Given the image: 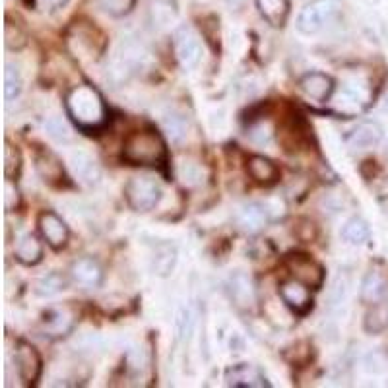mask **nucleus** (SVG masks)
<instances>
[{
  "label": "nucleus",
  "instance_id": "f257e3e1",
  "mask_svg": "<svg viewBox=\"0 0 388 388\" xmlns=\"http://www.w3.org/2000/svg\"><path fill=\"white\" fill-rule=\"evenodd\" d=\"M66 113L84 132L99 130L107 122V107L101 94L92 86L72 87L66 95Z\"/></svg>",
  "mask_w": 388,
  "mask_h": 388
},
{
  "label": "nucleus",
  "instance_id": "f03ea898",
  "mask_svg": "<svg viewBox=\"0 0 388 388\" xmlns=\"http://www.w3.org/2000/svg\"><path fill=\"white\" fill-rule=\"evenodd\" d=\"M122 157L130 165H142V167H159L165 164L167 150L159 132L152 129L136 130L122 146Z\"/></svg>",
  "mask_w": 388,
  "mask_h": 388
},
{
  "label": "nucleus",
  "instance_id": "7ed1b4c3",
  "mask_svg": "<svg viewBox=\"0 0 388 388\" xmlns=\"http://www.w3.org/2000/svg\"><path fill=\"white\" fill-rule=\"evenodd\" d=\"M342 12L340 0H312L297 17V29L303 35H317L332 26Z\"/></svg>",
  "mask_w": 388,
  "mask_h": 388
},
{
  "label": "nucleus",
  "instance_id": "20e7f679",
  "mask_svg": "<svg viewBox=\"0 0 388 388\" xmlns=\"http://www.w3.org/2000/svg\"><path fill=\"white\" fill-rule=\"evenodd\" d=\"M124 196L132 210L136 212H150L161 200L159 185L150 177H132L124 187Z\"/></svg>",
  "mask_w": 388,
  "mask_h": 388
},
{
  "label": "nucleus",
  "instance_id": "39448f33",
  "mask_svg": "<svg viewBox=\"0 0 388 388\" xmlns=\"http://www.w3.org/2000/svg\"><path fill=\"white\" fill-rule=\"evenodd\" d=\"M173 47H175V57L182 69L192 70L199 66L202 59V43L192 27H177L173 34Z\"/></svg>",
  "mask_w": 388,
  "mask_h": 388
},
{
  "label": "nucleus",
  "instance_id": "423d86ee",
  "mask_svg": "<svg viewBox=\"0 0 388 388\" xmlns=\"http://www.w3.org/2000/svg\"><path fill=\"white\" fill-rule=\"evenodd\" d=\"M148 64V51L138 41H124L115 57V72H121L122 76H129L136 70H142Z\"/></svg>",
  "mask_w": 388,
  "mask_h": 388
},
{
  "label": "nucleus",
  "instance_id": "0eeeda50",
  "mask_svg": "<svg viewBox=\"0 0 388 388\" xmlns=\"http://www.w3.org/2000/svg\"><path fill=\"white\" fill-rule=\"evenodd\" d=\"M287 268L294 274L295 280H299L309 287H320L324 282V270L317 260H312L307 254H292L287 259Z\"/></svg>",
  "mask_w": 388,
  "mask_h": 388
},
{
  "label": "nucleus",
  "instance_id": "6e6552de",
  "mask_svg": "<svg viewBox=\"0 0 388 388\" xmlns=\"http://www.w3.org/2000/svg\"><path fill=\"white\" fill-rule=\"evenodd\" d=\"M225 382L233 388H264L270 387V382L264 377V373L259 367L249 363L233 365L225 371Z\"/></svg>",
  "mask_w": 388,
  "mask_h": 388
},
{
  "label": "nucleus",
  "instance_id": "1a4fd4ad",
  "mask_svg": "<svg viewBox=\"0 0 388 388\" xmlns=\"http://www.w3.org/2000/svg\"><path fill=\"white\" fill-rule=\"evenodd\" d=\"M280 295L284 299L285 307H289L297 315H305V312H309L312 309L309 285H305L299 280H295V278L280 285Z\"/></svg>",
  "mask_w": 388,
  "mask_h": 388
},
{
  "label": "nucleus",
  "instance_id": "9d476101",
  "mask_svg": "<svg viewBox=\"0 0 388 388\" xmlns=\"http://www.w3.org/2000/svg\"><path fill=\"white\" fill-rule=\"evenodd\" d=\"M39 231L45 237V241L49 243V247L55 250L62 249L69 243V225L55 212H43L39 216Z\"/></svg>",
  "mask_w": 388,
  "mask_h": 388
},
{
  "label": "nucleus",
  "instance_id": "9b49d317",
  "mask_svg": "<svg viewBox=\"0 0 388 388\" xmlns=\"http://www.w3.org/2000/svg\"><path fill=\"white\" fill-rule=\"evenodd\" d=\"M299 86L310 99L324 103L330 99V95L334 94V80L324 74V72H307L301 78Z\"/></svg>",
  "mask_w": 388,
  "mask_h": 388
},
{
  "label": "nucleus",
  "instance_id": "f8f14e48",
  "mask_svg": "<svg viewBox=\"0 0 388 388\" xmlns=\"http://www.w3.org/2000/svg\"><path fill=\"white\" fill-rule=\"evenodd\" d=\"M16 365L20 377L26 380L27 385H34L41 375V357L37 354L34 345L20 344L16 350Z\"/></svg>",
  "mask_w": 388,
  "mask_h": 388
},
{
  "label": "nucleus",
  "instance_id": "ddd939ff",
  "mask_svg": "<svg viewBox=\"0 0 388 388\" xmlns=\"http://www.w3.org/2000/svg\"><path fill=\"white\" fill-rule=\"evenodd\" d=\"M235 222L239 225V229L245 233H259L264 229L268 224V210L262 204H245L237 210L235 214Z\"/></svg>",
  "mask_w": 388,
  "mask_h": 388
},
{
  "label": "nucleus",
  "instance_id": "4468645a",
  "mask_svg": "<svg viewBox=\"0 0 388 388\" xmlns=\"http://www.w3.org/2000/svg\"><path fill=\"white\" fill-rule=\"evenodd\" d=\"M70 164H72V169L76 173L78 179L84 182V185H87V187H94L101 179L99 165L86 152H74V154L70 155Z\"/></svg>",
  "mask_w": 388,
  "mask_h": 388
},
{
  "label": "nucleus",
  "instance_id": "2eb2a0df",
  "mask_svg": "<svg viewBox=\"0 0 388 388\" xmlns=\"http://www.w3.org/2000/svg\"><path fill=\"white\" fill-rule=\"evenodd\" d=\"M380 138H382V129L379 124L375 121H365L352 130L347 144L354 150H369V148L377 146Z\"/></svg>",
  "mask_w": 388,
  "mask_h": 388
},
{
  "label": "nucleus",
  "instance_id": "dca6fc26",
  "mask_svg": "<svg viewBox=\"0 0 388 388\" xmlns=\"http://www.w3.org/2000/svg\"><path fill=\"white\" fill-rule=\"evenodd\" d=\"M247 171H249L250 179L259 185H274L280 177V171L274 165V161H270L264 155H250L247 159Z\"/></svg>",
  "mask_w": 388,
  "mask_h": 388
},
{
  "label": "nucleus",
  "instance_id": "f3484780",
  "mask_svg": "<svg viewBox=\"0 0 388 388\" xmlns=\"http://www.w3.org/2000/svg\"><path fill=\"white\" fill-rule=\"evenodd\" d=\"M229 295L235 301L237 307L241 309H250L254 303H257V292H254V285L250 282L249 276L245 274H233L229 280Z\"/></svg>",
  "mask_w": 388,
  "mask_h": 388
},
{
  "label": "nucleus",
  "instance_id": "a211bd4d",
  "mask_svg": "<svg viewBox=\"0 0 388 388\" xmlns=\"http://www.w3.org/2000/svg\"><path fill=\"white\" fill-rule=\"evenodd\" d=\"M72 278L86 287H97L103 282V270L94 259H78L72 264Z\"/></svg>",
  "mask_w": 388,
  "mask_h": 388
},
{
  "label": "nucleus",
  "instance_id": "6ab92c4d",
  "mask_svg": "<svg viewBox=\"0 0 388 388\" xmlns=\"http://www.w3.org/2000/svg\"><path fill=\"white\" fill-rule=\"evenodd\" d=\"M260 16L272 27H282L289 16V0H254Z\"/></svg>",
  "mask_w": 388,
  "mask_h": 388
},
{
  "label": "nucleus",
  "instance_id": "aec40b11",
  "mask_svg": "<svg viewBox=\"0 0 388 388\" xmlns=\"http://www.w3.org/2000/svg\"><path fill=\"white\" fill-rule=\"evenodd\" d=\"M14 254H16L17 262L26 264V266H35L43 257V247H41V243L37 241L34 235H24L17 241Z\"/></svg>",
  "mask_w": 388,
  "mask_h": 388
},
{
  "label": "nucleus",
  "instance_id": "412c9836",
  "mask_svg": "<svg viewBox=\"0 0 388 388\" xmlns=\"http://www.w3.org/2000/svg\"><path fill=\"white\" fill-rule=\"evenodd\" d=\"M37 171L41 175V179L49 185H61L64 179V167L61 159L52 154H41L37 157Z\"/></svg>",
  "mask_w": 388,
  "mask_h": 388
},
{
  "label": "nucleus",
  "instance_id": "4be33fe9",
  "mask_svg": "<svg viewBox=\"0 0 388 388\" xmlns=\"http://www.w3.org/2000/svg\"><path fill=\"white\" fill-rule=\"evenodd\" d=\"M177 264V250L171 245H159L152 259V270L157 276H169Z\"/></svg>",
  "mask_w": 388,
  "mask_h": 388
},
{
  "label": "nucleus",
  "instance_id": "5701e85b",
  "mask_svg": "<svg viewBox=\"0 0 388 388\" xmlns=\"http://www.w3.org/2000/svg\"><path fill=\"white\" fill-rule=\"evenodd\" d=\"M387 294V280L379 272H369L361 284V299L365 303H379Z\"/></svg>",
  "mask_w": 388,
  "mask_h": 388
},
{
  "label": "nucleus",
  "instance_id": "b1692460",
  "mask_svg": "<svg viewBox=\"0 0 388 388\" xmlns=\"http://www.w3.org/2000/svg\"><path fill=\"white\" fill-rule=\"evenodd\" d=\"M342 237H344L345 243L357 247V245H365V243L369 241L371 231H369V225H367L365 220H361V217H352L342 227Z\"/></svg>",
  "mask_w": 388,
  "mask_h": 388
},
{
  "label": "nucleus",
  "instance_id": "393cba45",
  "mask_svg": "<svg viewBox=\"0 0 388 388\" xmlns=\"http://www.w3.org/2000/svg\"><path fill=\"white\" fill-rule=\"evenodd\" d=\"M72 326H74V319L64 309L51 310L45 319V328L51 336H64L72 330Z\"/></svg>",
  "mask_w": 388,
  "mask_h": 388
},
{
  "label": "nucleus",
  "instance_id": "a878e982",
  "mask_svg": "<svg viewBox=\"0 0 388 388\" xmlns=\"http://www.w3.org/2000/svg\"><path fill=\"white\" fill-rule=\"evenodd\" d=\"M150 14H152L154 26L159 27V29L169 27L177 20V10H175V6L169 0H155L154 4H152V8H150Z\"/></svg>",
  "mask_w": 388,
  "mask_h": 388
},
{
  "label": "nucleus",
  "instance_id": "bb28decb",
  "mask_svg": "<svg viewBox=\"0 0 388 388\" xmlns=\"http://www.w3.org/2000/svg\"><path fill=\"white\" fill-rule=\"evenodd\" d=\"M66 287V280L57 272H51L47 276L39 278L37 284H35V294L39 297H52V295L61 294L62 289Z\"/></svg>",
  "mask_w": 388,
  "mask_h": 388
},
{
  "label": "nucleus",
  "instance_id": "cd10ccee",
  "mask_svg": "<svg viewBox=\"0 0 388 388\" xmlns=\"http://www.w3.org/2000/svg\"><path fill=\"white\" fill-rule=\"evenodd\" d=\"M22 92V76H20V70L14 64H6V72H4V97L12 101L16 99L17 95Z\"/></svg>",
  "mask_w": 388,
  "mask_h": 388
},
{
  "label": "nucleus",
  "instance_id": "c85d7f7f",
  "mask_svg": "<svg viewBox=\"0 0 388 388\" xmlns=\"http://www.w3.org/2000/svg\"><path fill=\"white\" fill-rule=\"evenodd\" d=\"M164 127L167 136L175 144H179V142L187 138V122H185L181 115H167L164 119Z\"/></svg>",
  "mask_w": 388,
  "mask_h": 388
},
{
  "label": "nucleus",
  "instance_id": "c756f323",
  "mask_svg": "<svg viewBox=\"0 0 388 388\" xmlns=\"http://www.w3.org/2000/svg\"><path fill=\"white\" fill-rule=\"evenodd\" d=\"M388 326V309L382 305H377L371 312H367L365 319V330L371 334H379Z\"/></svg>",
  "mask_w": 388,
  "mask_h": 388
},
{
  "label": "nucleus",
  "instance_id": "7c9ffc66",
  "mask_svg": "<svg viewBox=\"0 0 388 388\" xmlns=\"http://www.w3.org/2000/svg\"><path fill=\"white\" fill-rule=\"evenodd\" d=\"M101 8L113 17H122L132 12L136 0H99Z\"/></svg>",
  "mask_w": 388,
  "mask_h": 388
},
{
  "label": "nucleus",
  "instance_id": "2f4dec72",
  "mask_svg": "<svg viewBox=\"0 0 388 388\" xmlns=\"http://www.w3.org/2000/svg\"><path fill=\"white\" fill-rule=\"evenodd\" d=\"M45 130H47V132H49V136H52L57 142H64V144H69L70 140H72V132H70L69 127H66L59 117H51L49 121L45 122Z\"/></svg>",
  "mask_w": 388,
  "mask_h": 388
},
{
  "label": "nucleus",
  "instance_id": "473e14b6",
  "mask_svg": "<svg viewBox=\"0 0 388 388\" xmlns=\"http://www.w3.org/2000/svg\"><path fill=\"white\" fill-rule=\"evenodd\" d=\"M20 164H22L20 152L14 146L6 144V148H4V173H6V179H12L14 175H17Z\"/></svg>",
  "mask_w": 388,
  "mask_h": 388
},
{
  "label": "nucleus",
  "instance_id": "72a5a7b5",
  "mask_svg": "<svg viewBox=\"0 0 388 388\" xmlns=\"http://www.w3.org/2000/svg\"><path fill=\"white\" fill-rule=\"evenodd\" d=\"M249 136L250 140H252V142H257V144H270V140H272V136H274V132H272L270 122L260 121V122H254V124L250 127Z\"/></svg>",
  "mask_w": 388,
  "mask_h": 388
},
{
  "label": "nucleus",
  "instance_id": "f704fd0d",
  "mask_svg": "<svg viewBox=\"0 0 388 388\" xmlns=\"http://www.w3.org/2000/svg\"><path fill=\"white\" fill-rule=\"evenodd\" d=\"M179 175H181L182 182L189 185V187L200 185V182H202V177H204V173H202V169H200L196 164H182Z\"/></svg>",
  "mask_w": 388,
  "mask_h": 388
},
{
  "label": "nucleus",
  "instance_id": "c9c22d12",
  "mask_svg": "<svg viewBox=\"0 0 388 388\" xmlns=\"http://www.w3.org/2000/svg\"><path fill=\"white\" fill-rule=\"evenodd\" d=\"M17 204H20V192H17L16 185L10 179H6V182H4V208H6V212L16 210Z\"/></svg>",
  "mask_w": 388,
  "mask_h": 388
},
{
  "label": "nucleus",
  "instance_id": "e433bc0d",
  "mask_svg": "<svg viewBox=\"0 0 388 388\" xmlns=\"http://www.w3.org/2000/svg\"><path fill=\"white\" fill-rule=\"evenodd\" d=\"M26 45V35L22 34L20 29H16V34H14V24H6V47L8 49H22Z\"/></svg>",
  "mask_w": 388,
  "mask_h": 388
},
{
  "label": "nucleus",
  "instance_id": "4c0bfd02",
  "mask_svg": "<svg viewBox=\"0 0 388 388\" xmlns=\"http://www.w3.org/2000/svg\"><path fill=\"white\" fill-rule=\"evenodd\" d=\"M66 2H69V0H43L45 8L47 10H59L62 8V6H66Z\"/></svg>",
  "mask_w": 388,
  "mask_h": 388
},
{
  "label": "nucleus",
  "instance_id": "58836bf2",
  "mask_svg": "<svg viewBox=\"0 0 388 388\" xmlns=\"http://www.w3.org/2000/svg\"><path fill=\"white\" fill-rule=\"evenodd\" d=\"M382 105H385V109H387V111H388V95H387V97H385V101H382Z\"/></svg>",
  "mask_w": 388,
  "mask_h": 388
},
{
  "label": "nucleus",
  "instance_id": "ea45409f",
  "mask_svg": "<svg viewBox=\"0 0 388 388\" xmlns=\"http://www.w3.org/2000/svg\"><path fill=\"white\" fill-rule=\"evenodd\" d=\"M387 150H388V148H387Z\"/></svg>",
  "mask_w": 388,
  "mask_h": 388
}]
</instances>
